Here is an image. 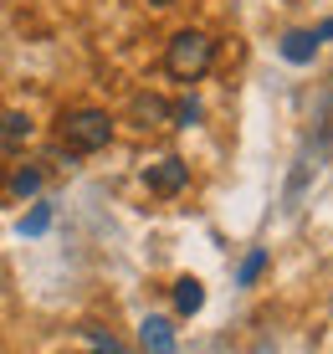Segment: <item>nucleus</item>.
Returning <instances> with one entry per match:
<instances>
[{
    "instance_id": "f257e3e1",
    "label": "nucleus",
    "mask_w": 333,
    "mask_h": 354,
    "mask_svg": "<svg viewBox=\"0 0 333 354\" xmlns=\"http://www.w3.org/2000/svg\"><path fill=\"white\" fill-rule=\"evenodd\" d=\"M216 67V41L205 31H195V26H184L169 36V46H164V72L175 82H200L205 72Z\"/></svg>"
},
{
    "instance_id": "f03ea898",
    "label": "nucleus",
    "mask_w": 333,
    "mask_h": 354,
    "mask_svg": "<svg viewBox=\"0 0 333 354\" xmlns=\"http://www.w3.org/2000/svg\"><path fill=\"white\" fill-rule=\"evenodd\" d=\"M108 139H113V118L103 108H67L57 118V144L67 154H97L108 149Z\"/></svg>"
},
{
    "instance_id": "7ed1b4c3",
    "label": "nucleus",
    "mask_w": 333,
    "mask_h": 354,
    "mask_svg": "<svg viewBox=\"0 0 333 354\" xmlns=\"http://www.w3.org/2000/svg\"><path fill=\"white\" fill-rule=\"evenodd\" d=\"M129 118H133V129H139V133L169 129V124H175V103H164L159 93H139V97L129 103Z\"/></svg>"
},
{
    "instance_id": "20e7f679",
    "label": "nucleus",
    "mask_w": 333,
    "mask_h": 354,
    "mask_svg": "<svg viewBox=\"0 0 333 354\" xmlns=\"http://www.w3.org/2000/svg\"><path fill=\"white\" fill-rule=\"evenodd\" d=\"M144 185H149L154 195H180L184 185H190V165L175 160V154H164V160H154L149 169H144Z\"/></svg>"
},
{
    "instance_id": "39448f33",
    "label": "nucleus",
    "mask_w": 333,
    "mask_h": 354,
    "mask_svg": "<svg viewBox=\"0 0 333 354\" xmlns=\"http://www.w3.org/2000/svg\"><path fill=\"white\" fill-rule=\"evenodd\" d=\"M31 139H36L31 113H0V149H6V154H21Z\"/></svg>"
},
{
    "instance_id": "423d86ee",
    "label": "nucleus",
    "mask_w": 333,
    "mask_h": 354,
    "mask_svg": "<svg viewBox=\"0 0 333 354\" xmlns=\"http://www.w3.org/2000/svg\"><path fill=\"white\" fill-rule=\"evenodd\" d=\"M139 339H144L149 354H175V324L159 319V313H149V319L139 324Z\"/></svg>"
},
{
    "instance_id": "0eeeda50",
    "label": "nucleus",
    "mask_w": 333,
    "mask_h": 354,
    "mask_svg": "<svg viewBox=\"0 0 333 354\" xmlns=\"http://www.w3.org/2000/svg\"><path fill=\"white\" fill-rule=\"evenodd\" d=\"M41 185H46V169L41 165H10V175H6V190L16 195V201H31Z\"/></svg>"
},
{
    "instance_id": "6e6552de",
    "label": "nucleus",
    "mask_w": 333,
    "mask_h": 354,
    "mask_svg": "<svg viewBox=\"0 0 333 354\" xmlns=\"http://www.w3.org/2000/svg\"><path fill=\"white\" fill-rule=\"evenodd\" d=\"M200 308H205V288L195 283V277H180V283H175V313H184V319H195Z\"/></svg>"
},
{
    "instance_id": "1a4fd4ad",
    "label": "nucleus",
    "mask_w": 333,
    "mask_h": 354,
    "mask_svg": "<svg viewBox=\"0 0 333 354\" xmlns=\"http://www.w3.org/2000/svg\"><path fill=\"white\" fill-rule=\"evenodd\" d=\"M318 41H323L318 31H292V36H282V57H287V62H313Z\"/></svg>"
},
{
    "instance_id": "9d476101",
    "label": "nucleus",
    "mask_w": 333,
    "mask_h": 354,
    "mask_svg": "<svg viewBox=\"0 0 333 354\" xmlns=\"http://www.w3.org/2000/svg\"><path fill=\"white\" fill-rule=\"evenodd\" d=\"M82 339H88V349H93V354H129L113 334H108V328H82Z\"/></svg>"
},
{
    "instance_id": "9b49d317",
    "label": "nucleus",
    "mask_w": 333,
    "mask_h": 354,
    "mask_svg": "<svg viewBox=\"0 0 333 354\" xmlns=\"http://www.w3.org/2000/svg\"><path fill=\"white\" fill-rule=\"evenodd\" d=\"M46 226H52V205H36L26 221H21V236H41Z\"/></svg>"
},
{
    "instance_id": "f8f14e48",
    "label": "nucleus",
    "mask_w": 333,
    "mask_h": 354,
    "mask_svg": "<svg viewBox=\"0 0 333 354\" xmlns=\"http://www.w3.org/2000/svg\"><path fill=\"white\" fill-rule=\"evenodd\" d=\"M262 267H267V252H251V257H246V262H241V272H236V283H241V288H251V283H256V277H262Z\"/></svg>"
},
{
    "instance_id": "ddd939ff",
    "label": "nucleus",
    "mask_w": 333,
    "mask_h": 354,
    "mask_svg": "<svg viewBox=\"0 0 333 354\" xmlns=\"http://www.w3.org/2000/svg\"><path fill=\"white\" fill-rule=\"evenodd\" d=\"M195 118H200V103H195V97H180L175 103V129H190Z\"/></svg>"
},
{
    "instance_id": "4468645a",
    "label": "nucleus",
    "mask_w": 333,
    "mask_h": 354,
    "mask_svg": "<svg viewBox=\"0 0 333 354\" xmlns=\"http://www.w3.org/2000/svg\"><path fill=\"white\" fill-rule=\"evenodd\" d=\"M323 124H328V133H333V93H328V108H323Z\"/></svg>"
},
{
    "instance_id": "2eb2a0df",
    "label": "nucleus",
    "mask_w": 333,
    "mask_h": 354,
    "mask_svg": "<svg viewBox=\"0 0 333 354\" xmlns=\"http://www.w3.org/2000/svg\"><path fill=\"white\" fill-rule=\"evenodd\" d=\"M149 6H175V0H149Z\"/></svg>"
}]
</instances>
